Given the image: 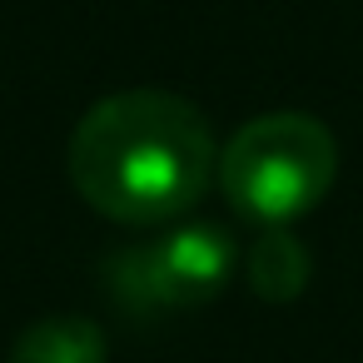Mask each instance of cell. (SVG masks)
<instances>
[{
  "mask_svg": "<svg viewBox=\"0 0 363 363\" xmlns=\"http://www.w3.org/2000/svg\"><path fill=\"white\" fill-rule=\"evenodd\" d=\"M70 184L115 224H164L194 209L219 169L209 120L169 90L95 100L70 135Z\"/></svg>",
  "mask_w": 363,
  "mask_h": 363,
  "instance_id": "cell-1",
  "label": "cell"
},
{
  "mask_svg": "<svg viewBox=\"0 0 363 363\" xmlns=\"http://www.w3.org/2000/svg\"><path fill=\"white\" fill-rule=\"evenodd\" d=\"M333 174L338 145L328 125L298 110L259 115L219 150L224 199L264 229H289L294 219H303L333 189Z\"/></svg>",
  "mask_w": 363,
  "mask_h": 363,
  "instance_id": "cell-2",
  "label": "cell"
},
{
  "mask_svg": "<svg viewBox=\"0 0 363 363\" xmlns=\"http://www.w3.org/2000/svg\"><path fill=\"white\" fill-rule=\"evenodd\" d=\"M234 274V239L229 229L194 219L169 229L155 244H135L105 264L115 298L135 313L150 308H199L209 303Z\"/></svg>",
  "mask_w": 363,
  "mask_h": 363,
  "instance_id": "cell-3",
  "label": "cell"
},
{
  "mask_svg": "<svg viewBox=\"0 0 363 363\" xmlns=\"http://www.w3.org/2000/svg\"><path fill=\"white\" fill-rule=\"evenodd\" d=\"M11 363H110L105 328L85 313H50L30 328H21Z\"/></svg>",
  "mask_w": 363,
  "mask_h": 363,
  "instance_id": "cell-4",
  "label": "cell"
},
{
  "mask_svg": "<svg viewBox=\"0 0 363 363\" xmlns=\"http://www.w3.org/2000/svg\"><path fill=\"white\" fill-rule=\"evenodd\" d=\"M313 259L294 229H264L249 249V289L264 303H294L308 289Z\"/></svg>",
  "mask_w": 363,
  "mask_h": 363,
  "instance_id": "cell-5",
  "label": "cell"
}]
</instances>
